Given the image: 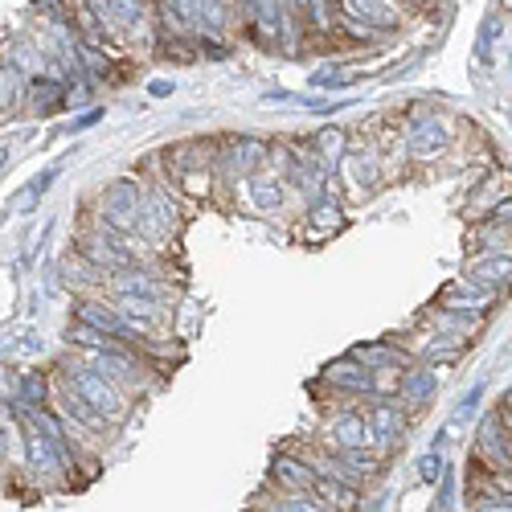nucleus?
I'll return each instance as SVG.
<instances>
[{
  "mask_svg": "<svg viewBox=\"0 0 512 512\" xmlns=\"http://www.w3.org/2000/svg\"><path fill=\"white\" fill-rule=\"evenodd\" d=\"M78 390H82V398H91L95 410H103V414H111V418L123 414V398H119L111 386H103V377L82 373V377H78Z\"/></svg>",
  "mask_w": 512,
  "mask_h": 512,
  "instance_id": "nucleus-1",
  "label": "nucleus"
},
{
  "mask_svg": "<svg viewBox=\"0 0 512 512\" xmlns=\"http://www.w3.org/2000/svg\"><path fill=\"white\" fill-rule=\"evenodd\" d=\"M316 492H320V496H328V504L357 508V492H349V488H336L332 480H320V484H316Z\"/></svg>",
  "mask_w": 512,
  "mask_h": 512,
  "instance_id": "nucleus-2",
  "label": "nucleus"
},
{
  "mask_svg": "<svg viewBox=\"0 0 512 512\" xmlns=\"http://www.w3.org/2000/svg\"><path fill=\"white\" fill-rule=\"evenodd\" d=\"M476 275L480 279H512V263L508 259H488V263L476 267Z\"/></svg>",
  "mask_w": 512,
  "mask_h": 512,
  "instance_id": "nucleus-3",
  "label": "nucleus"
},
{
  "mask_svg": "<svg viewBox=\"0 0 512 512\" xmlns=\"http://www.w3.org/2000/svg\"><path fill=\"white\" fill-rule=\"evenodd\" d=\"M279 512H320V504H316L308 492H295L291 500H283V504H279Z\"/></svg>",
  "mask_w": 512,
  "mask_h": 512,
  "instance_id": "nucleus-4",
  "label": "nucleus"
},
{
  "mask_svg": "<svg viewBox=\"0 0 512 512\" xmlns=\"http://www.w3.org/2000/svg\"><path fill=\"white\" fill-rule=\"evenodd\" d=\"M480 512H512V500H484Z\"/></svg>",
  "mask_w": 512,
  "mask_h": 512,
  "instance_id": "nucleus-5",
  "label": "nucleus"
}]
</instances>
